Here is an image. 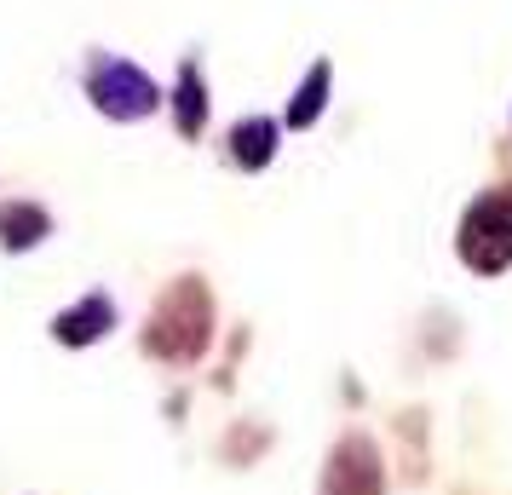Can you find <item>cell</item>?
Instances as JSON below:
<instances>
[{"instance_id":"obj_1","label":"cell","mask_w":512,"mask_h":495,"mask_svg":"<svg viewBox=\"0 0 512 495\" xmlns=\"http://www.w3.org/2000/svg\"><path fill=\"white\" fill-rule=\"evenodd\" d=\"M208 329H213V300L202 277H179L167 288V300L156 306L150 329H144V346L167 363H190V357L208 352Z\"/></svg>"},{"instance_id":"obj_2","label":"cell","mask_w":512,"mask_h":495,"mask_svg":"<svg viewBox=\"0 0 512 495\" xmlns=\"http://www.w3.org/2000/svg\"><path fill=\"white\" fill-rule=\"evenodd\" d=\"M461 260L472 271H507L512 265V190H495V196H478L461 219Z\"/></svg>"},{"instance_id":"obj_3","label":"cell","mask_w":512,"mask_h":495,"mask_svg":"<svg viewBox=\"0 0 512 495\" xmlns=\"http://www.w3.org/2000/svg\"><path fill=\"white\" fill-rule=\"evenodd\" d=\"M87 93H93V104L104 110V116H116V121H139V116H150V110L162 104L156 81H150L139 64H127V58H98Z\"/></svg>"},{"instance_id":"obj_4","label":"cell","mask_w":512,"mask_h":495,"mask_svg":"<svg viewBox=\"0 0 512 495\" xmlns=\"http://www.w3.org/2000/svg\"><path fill=\"white\" fill-rule=\"evenodd\" d=\"M323 495H386V467L369 438H340L328 455Z\"/></svg>"},{"instance_id":"obj_5","label":"cell","mask_w":512,"mask_h":495,"mask_svg":"<svg viewBox=\"0 0 512 495\" xmlns=\"http://www.w3.org/2000/svg\"><path fill=\"white\" fill-rule=\"evenodd\" d=\"M110 323H116V306H110L104 294H87L81 306H70L52 323V334H58L64 346H93L98 334H110Z\"/></svg>"},{"instance_id":"obj_6","label":"cell","mask_w":512,"mask_h":495,"mask_svg":"<svg viewBox=\"0 0 512 495\" xmlns=\"http://www.w3.org/2000/svg\"><path fill=\"white\" fill-rule=\"evenodd\" d=\"M231 156L242 167H265L277 156V121H242L231 133Z\"/></svg>"},{"instance_id":"obj_7","label":"cell","mask_w":512,"mask_h":495,"mask_svg":"<svg viewBox=\"0 0 512 495\" xmlns=\"http://www.w3.org/2000/svg\"><path fill=\"white\" fill-rule=\"evenodd\" d=\"M47 231H52V219L41 208H29V202H12V208L0 213V242L6 248H35Z\"/></svg>"},{"instance_id":"obj_8","label":"cell","mask_w":512,"mask_h":495,"mask_svg":"<svg viewBox=\"0 0 512 495\" xmlns=\"http://www.w3.org/2000/svg\"><path fill=\"white\" fill-rule=\"evenodd\" d=\"M202 121H208V87H202L196 64H185V75H179V133L196 139V133H202Z\"/></svg>"},{"instance_id":"obj_9","label":"cell","mask_w":512,"mask_h":495,"mask_svg":"<svg viewBox=\"0 0 512 495\" xmlns=\"http://www.w3.org/2000/svg\"><path fill=\"white\" fill-rule=\"evenodd\" d=\"M328 64H311V75H305V87L294 93V104H288V127H311V121L323 116L328 104Z\"/></svg>"}]
</instances>
